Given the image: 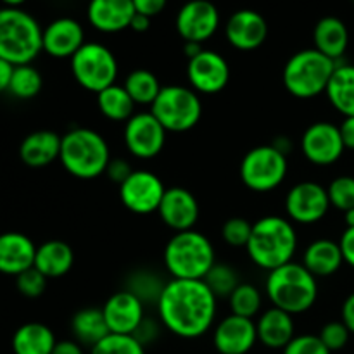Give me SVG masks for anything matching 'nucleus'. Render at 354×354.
I'll return each mask as SVG.
<instances>
[{
  "mask_svg": "<svg viewBox=\"0 0 354 354\" xmlns=\"http://www.w3.org/2000/svg\"><path fill=\"white\" fill-rule=\"evenodd\" d=\"M156 308L166 330L176 337L197 339L213 328L218 297L204 280L171 279L166 282Z\"/></svg>",
  "mask_w": 354,
  "mask_h": 354,
  "instance_id": "nucleus-1",
  "label": "nucleus"
},
{
  "mask_svg": "<svg viewBox=\"0 0 354 354\" xmlns=\"http://www.w3.org/2000/svg\"><path fill=\"white\" fill-rule=\"evenodd\" d=\"M248 256L258 268L265 272L280 268L294 259L297 251V234L289 218L270 216L259 218L252 223Z\"/></svg>",
  "mask_w": 354,
  "mask_h": 354,
  "instance_id": "nucleus-2",
  "label": "nucleus"
},
{
  "mask_svg": "<svg viewBox=\"0 0 354 354\" xmlns=\"http://www.w3.org/2000/svg\"><path fill=\"white\" fill-rule=\"evenodd\" d=\"M111 159L109 144L99 131L80 127L62 135L59 162L75 178L93 180L106 175Z\"/></svg>",
  "mask_w": 354,
  "mask_h": 354,
  "instance_id": "nucleus-3",
  "label": "nucleus"
},
{
  "mask_svg": "<svg viewBox=\"0 0 354 354\" xmlns=\"http://www.w3.org/2000/svg\"><path fill=\"white\" fill-rule=\"evenodd\" d=\"M265 292L272 306L289 315H303L318 299V279L311 275L303 263L290 261L268 272Z\"/></svg>",
  "mask_w": 354,
  "mask_h": 354,
  "instance_id": "nucleus-4",
  "label": "nucleus"
},
{
  "mask_svg": "<svg viewBox=\"0 0 354 354\" xmlns=\"http://www.w3.org/2000/svg\"><path fill=\"white\" fill-rule=\"evenodd\" d=\"M44 28L19 7L0 9V59L12 66L31 64L44 52Z\"/></svg>",
  "mask_w": 354,
  "mask_h": 354,
  "instance_id": "nucleus-5",
  "label": "nucleus"
},
{
  "mask_svg": "<svg viewBox=\"0 0 354 354\" xmlns=\"http://www.w3.org/2000/svg\"><path fill=\"white\" fill-rule=\"evenodd\" d=\"M162 256L166 272L175 280H204L216 263L213 244L197 230L176 232Z\"/></svg>",
  "mask_w": 354,
  "mask_h": 354,
  "instance_id": "nucleus-6",
  "label": "nucleus"
},
{
  "mask_svg": "<svg viewBox=\"0 0 354 354\" xmlns=\"http://www.w3.org/2000/svg\"><path fill=\"white\" fill-rule=\"evenodd\" d=\"M339 62L318 52L304 48L290 55L282 71V83L287 92L296 99H315L327 92L328 82Z\"/></svg>",
  "mask_w": 354,
  "mask_h": 354,
  "instance_id": "nucleus-7",
  "label": "nucleus"
},
{
  "mask_svg": "<svg viewBox=\"0 0 354 354\" xmlns=\"http://www.w3.org/2000/svg\"><path fill=\"white\" fill-rule=\"evenodd\" d=\"M151 113L168 133H185L203 118V100L190 86L166 85L152 102Z\"/></svg>",
  "mask_w": 354,
  "mask_h": 354,
  "instance_id": "nucleus-8",
  "label": "nucleus"
},
{
  "mask_svg": "<svg viewBox=\"0 0 354 354\" xmlns=\"http://www.w3.org/2000/svg\"><path fill=\"white\" fill-rule=\"evenodd\" d=\"M75 82L86 92L99 93L116 85L118 59L109 47L99 41H85L82 48L69 59Z\"/></svg>",
  "mask_w": 354,
  "mask_h": 354,
  "instance_id": "nucleus-9",
  "label": "nucleus"
},
{
  "mask_svg": "<svg viewBox=\"0 0 354 354\" xmlns=\"http://www.w3.org/2000/svg\"><path fill=\"white\" fill-rule=\"evenodd\" d=\"M289 171L287 156L275 145H258L242 158L239 175L252 192H272L279 189Z\"/></svg>",
  "mask_w": 354,
  "mask_h": 354,
  "instance_id": "nucleus-10",
  "label": "nucleus"
},
{
  "mask_svg": "<svg viewBox=\"0 0 354 354\" xmlns=\"http://www.w3.org/2000/svg\"><path fill=\"white\" fill-rule=\"evenodd\" d=\"M168 131L161 127L151 111L135 113L130 120L124 123L123 140L127 151L133 158L147 161L161 154L165 149Z\"/></svg>",
  "mask_w": 354,
  "mask_h": 354,
  "instance_id": "nucleus-11",
  "label": "nucleus"
},
{
  "mask_svg": "<svg viewBox=\"0 0 354 354\" xmlns=\"http://www.w3.org/2000/svg\"><path fill=\"white\" fill-rule=\"evenodd\" d=\"M165 192L166 187L162 180L147 169H135L120 185V199L123 206L140 216L158 213Z\"/></svg>",
  "mask_w": 354,
  "mask_h": 354,
  "instance_id": "nucleus-12",
  "label": "nucleus"
},
{
  "mask_svg": "<svg viewBox=\"0 0 354 354\" xmlns=\"http://www.w3.org/2000/svg\"><path fill=\"white\" fill-rule=\"evenodd\" d=\"M330 199L324 185L317 182H299L286 196V213L292 223L315 225L327 216Z\"/></svg>",
  "mask_w": 354,
  "mask_h": 354,
  "instance_id": "nucleus-13",
  "label": "nucleus"
},
{
  "mask_svg": "<svg viewBox=\"0 0 354 354\" xmlns=\"http://www.w3.org/2000/svg\"><path fill=\"white\" fill-rule=\"evenodd\" d=\"M187 80L190 88L203 95H214L230 82V66L220 52L204 48L187 62Z\"/></svg>",
  "mask_w": 354,
  "mask_h": 354,
  "instance_id": "nucleus-14",
  "label": "nucleus"
},
{
  "mask_svg": "<svg viewBox=\"0 0 354 354\" xmlns=\"http://www.w3.org/2000/svg\"><path fill=\"white\" fill-rule=\"evenodd\" d=\"M301 151L315 166H330L337 162L346 151L337 124L330 121L310 124L301 137Z\"/></svg>",
  "mask_w": 354,
  "mask_h": 354,
  "instance_id": "nucleus-15",
  "label": "nucleus"
},
{
  "mask_svg": "<svg viewBox=\"0 0 354 354\" xmlns=\"http://www.w3.org/2000/svg\"><path fill=\"white\" fill-rule=\"evenodd\" d=\"M175 26L183 41L204 44L220 28V10L209 0H189L180 7Z\"/></svg>",
  "mask_w": 354,
  "mask_h": 354,
  "instance_id": "nucleus-16",
  "label": "nucleus"
},
{
  "mask_svg": "<svg viewBox=\"0 0 354 354\" xmlns=\"http://www.w3.org/2000/svg\"><path fill=\"white\" fill-rule=\"evenodd\" d=\"M102 313L111 334L135 335L145 320V304L133 292L123 289L107 297Z\"/></svg>",
  "mask_w": 354,
  "mask_h": 354,
  "instance_id": "nucleus-17",
  "label": "nucleus"
},
{
  "mask_svg": "<svg viewBox=\"0 0 354 354\" xmlns=\"http://www.w3.org/2000/svg\"><path fill=\"white\" fill-rule=\"evenodd\" d=\"M258 342L256 322L228 315L213 328V346L220 354H248Z\"/></svg>",
  "mask_w": 354,
  "mask_h": 354,
  "instance_id": "nucleus-18",
  "label": "nucleus"
},
{
  "mask_svg": "<svg viewBox=\"0 0 354 354\" xmlns=\"http://www.w3.org/2000/svg\"><path fill=\"white\" fill-rule=\"evenodd\" d=\"M268 37V23L252 9L235 10L225 24V38L234 48L251 52L261 47Z\"/></svg>",
  "mask_w": 354,
  "mask_h": 354,
  "instance_id": "nucleus-19",
  "label": "nucleus"
},
{
  "mask_svg": "<svg viewBox=\"0 0 354 354\" xmlns=\"http://www.w3.org/2000/svg\"><path fill=\"white\" fill-rule=\"evenodd\" d=\"M85 30L73 17H57L44 28V52L54 59H71L85 45Z\"/></svg>",
  "mask_w": 354,
  "mask_h": 354,
  "instance_id": "nucleus-20",
  "label": "nucleus"
},
{
  "mask_svg": "<svg viewBox=\"0 0 354 354\" xmlns=\"http://www.w3.org/2000/svg\"><path fill=\"white\" fill-rule=\"evenodd\" d=\"M199 203L190 190L183 187L166 189L158 214L162 223L173 232L194 230L199 220Z\"/></svg>",
  "mask_w": 354,
  "mask_h": 354,
  "instance_id": "nucleus-21",
  "label": "nucleus"
},
{
  "mask_svg": "<svg viewBox=\"0 0 354 354\" xmlns=\"http://www.w3.org/2000/svg\"><path fill=\"white\" fill-rule=\"evenodd\" d=\"M133 16V0H90L86 6V19L90 26L102 33L130 30Z\"/></svg>",
  "mask_w": 354,
  "mask_h": 354,
  "instance_id": "nucleus-22",
  "label": "nucleus"
},
{
  "mask_svg": "<svg viewBox=\"0 0 354 354\" xmlns=\"http://www.w3.org/2000/svg\"><path fill=\"white\" fill-rule=\"evenodd\" d=\"M37 245L28 235L19 232L0 234V273L17 277L33 268Z\"/></svg>",
  "mask_w": 354,
  "mask_h": 354,
  "instance_id": "nucleus-23",
  "label": "nucleus"
},
{
  "mask_svg": "<svg viewBox=\"0 0 354 354\" xmlns=\"http://www.w3.org/2000/svg\"><path fill=\"white\" fill-rule=\"evenodd\" d=\"M258 341L268 349H283L296 337L294 317L287 311L272 306L263 311L256 320Z\"/></svg>",
  "mask_w": 354,
  "mask_h": 354,
  "instance_id": "nucleus-24",
  "label": "nucleus"
},
{
  "mask_svg": "<svg viewBox=\"0 0 354 354\" xmlns=\"http://www.w3.org/2000/svg\"><path fill=\"white\" fill-rule=\"evenodd\" d=\"M62 135L52 130H37L26 135L19 145V158L28 168H47L61 156Z\"/></svg>",
  "mask_w": 354,
  "mask_h": 354,
  "instance_id": "nucleus-25",
  "label": "nucleus"
},
{
  "mask_svg": "<svg viewBox=\"0 0 354 354\" xmlns=\"http://www.w3.org/2000/svg\"><path fill=\"white\" fill-rule=\"evenodd\" d=\"M303 266L317 279H327L335 275L344 265L339 242L330 239H318L306 248L303 254Z\"/></svg>",
  "mask_w": 354,
  "mask_h": 354,
  "instance_id": "nucleus-26",
  "label": "nucleus"
},
{
  "mask_svg": "<svg viewBox=\"0 0 354 354\" xmlns=\"http://www.w3.org/2000/svg\"><path fill=\"white\" fill-rule=\"evenodd\" d=\"M73 265H75V252L68 242L47 241L37 245L33 266L48 280L68 275Z\"/></svg>",
  "mask_w": 354,
  "mask_h": 354,
  "instance_id": "nucleus-27",
  "label": "nucleus"
},
{
  "mask_svg": "<svg viewBox=\"0 0 354 354\" xmlns=\"http://www.w3.org/2000/svg\"><path fill=\"white\" fill-rule=\"evenodd\" d=\"M313 44L318 52L339 62L349 45V31L344 21L335 16H325L313 30Z\"/></svg>",
  "mask_w": 354,
  "mask_h": 354,
  "instance_id": "nucleus-28",
  "label": "nucleus"
},
{
  "mask_svg": "<svg viewBox=\"0 0 354 354\" xmlns=\"http://www.w3.org/2000/svg\"><path fill=\"white\" fill-rule=\"evenodd\" d=\"M55 344L57 339L54 332L38 322L21 325L12 335L14 354H52Z\"/></svg>",
  "mask_w": 354,
  "mask_h": 354,
  "instance_id": "nucleus-29",
  "label": "nucleus"
},
{
  "mask_svg": "<svg viewBox=\"0 0 354 354\" xmlns=\"http://www.w3.org/2000/svg\"><path fill=\"white\" fill-rule=\"evenodd\" d=\"M71 330L75 341H78L83 348L86 346L90 349L111 334L102 308H83L76 311L71 320Z\"/></svg>",
  "mask_w": 354,
  "mask_h": 354,
  "instance_id": "nucleus-30",
  "label": "nucleus"
},
{
  "mask_svg": "<svg viewBox=\"0 0 354 354\" xmlns=\"http://www.w3.org/2000/svg\"><path fill=\"white\" fill-rule=\"evenodd\" d=\"M325 95L339 114L354 116V64H337Z\"/></svg>",
  "mask_w": 354,
  "mask_h": 354,
  "instance_id": "nucleus-31",
  "label": "nucleus"
},
{
  "mask_svg": "<svg viewBox=\"0 0 354 354\" xmlns=\"http://www.w3.org/2000/svg\"><path fill=\"white\" fill-rule=\"evenodd\" d=\"M97 107L106 120L116 123H127L135 114L137 104L131 100L123 85H111L109 88L97 93Z\"/></svg>",
  "mask_w": 354,
  "mask_h": 354,
  "instance_id": "nucleus-32",
  "label": "nucleus"
},
{
  "mask_svg": "<svg viewBox=\"0 0 354 354\" xmlns=\"http://www.w3.org/2000/svg\"><path fill=\"white\" fill-rule=\"evenodd\" d=\"M123 86L137 106H152V102H154L156 97L159 95L162 88L158 76L149 71V69L142 68L128 73Z\"/></svg>",
  "mask_w": 354,
  "mask_h": 354,
  "instance_id": "nucleus-33",
  "label": "nucleus"
},
{
  "mask_svg": "<svg viewBox=\"0 0 354 354\" xmlns=\"http://www.w3.org/2000/svg\"><path fill=\"white\" fill-rule=\"evenodd\" d=\"M227 301L232 315L251 318V320H254L256 317L261 315L263 294L261 290L256 286H252V283H239L237 289L230 294V297H228Z\"/></svg>",
  "mask_w": 354,
  "mask_h": 354,
  "instance_id": "nucleus-34",
  "label": "nucleus"
},
{
  "mask_svg": "<svg viewBox=\"0 0 354 354\" xmlns=\"http://www.w3.org/2000/svg\"><path fill=\"white\" fill-rule=\"evenodd\" d=\"M41 86H44V78L35 66H14L7 92L19 100H30L41 92Z\"/></svg>",
  "mask_w": 354,
  "mask_h": 354,
  "instance_id": "nucleus-35",
  "label": "nucleus"
},
{
  "mask_svg": "<svg viewBox=\"0 0 354 354\" xmlns=\"http://www.w3.org/2000/svg\"><path fill=\"white\" fill-rule=\"evenodd\" d=\"M204 282L211 289V292L218 297V299H228L230 294L237 289L241 283L239 273L234 266L227 265V263H214L213 268L206 275Z\"/></svg>",
  "mask_w": 354,
  "mask_h": 354,
  "instance_id": "nucleus-36",
  "label": "nucleus"
},
{
  "mask_svg": "<svg viewBox=\"0 0 354 354\" xmlns=\"http://www.w3.org/2000/svg\"><path fill=\"white\" fill-rule=\"evenodd\" d=\"M165 286L166 283H162L161 279L158 275H154V273L137 272L130 277V282H128L127 289L130 292H133L144 304H147L151 299L156 304L159 296H161L162 289H165Z\"/></svg>",
  "mask_w": 354,
  "mask_h": 354,
  "instance_id": "nucleus-37",
  "label": "nucleus"
},
{
  "mask_svg": "<svg viewBox=\"0 0 354 354\" xmlns=\"http://www.w3.org/2000/svg\"><path fill=\"white\" fill-rule=\"evenodd\" d=\"M90 354H145V346L135 335L109 334L90 349Z\"/></svg>",
  "mask_w": 354,
  "mask_h": 354,
  "instance_id": "nucleus-38",
  "label": "nucleus"
},
{
  "mask_svg": "<svg viewBox=\"0 0 354 354\" xmlns=\"http://www.w3.org/2000/svg\"><path fill=\"white\" fill-rule=\"evenodd\" d=\"M328 199H330V206L335 209L346 211L353 209L354 207V176L342 175L337 176L330 182L327 187Z\"/></svg>",
  "mask_w": 354,
  "mask_h": 354,
  "instance_id": "nucleus-39",
  "label": "nucleus"
},
{
  "mask_svg": "<svg viewBox=\"0 0 354 354\" xmlns=\"http://www.w3.org/2000/svg\"><path fill=\"white\" fill-rule=\"evenodd\" d=\"M252 234V223H249L245 218L234 216L227 220L221 227V237H223L225 244L230 248H245L251 239Z\"/></svg>",
  "mask_w": 354,
  "mask_h": 354,
  "instance_id": "nucleus-40",
  "label": "nucleus"
},
{
  "mask_svg": "<svg viewBox=\"0 0 354 354\" xmlns=\"http://www.w3.org/2000/svg\"><path fill=\"white\" fill-rule=\"evenodd\" d=\"M47 277L41 275L33 266V268L26 270V272L19 273L16 277V289L24 297L35 299V297H40L45 292V289H47Z\"/></svg>",
  "mask_w": 354,
  "mask_h": 354,
  "instance_id": "nucleus-41",
  "label": "nucleus"
},
{
  "mask_svg": "<svg viewBox=\"0 0 354 354\" xmlns=\"http://www.w3.org/2000/svg\"><path fill=\"white\" fill-rule=\"evenodd\" d=\"M318 337L327 346L328 351L334 353L346 348V344L349 342V337H351V332L348 330V327L342 322H328V324L324 325Z\"/></svg>",
  "mask_w": 354,
  "mask_h": 354,
  "instance_id": "nucleus-42",
  "label": "nucleus"
},
{
  "mask_svg": "<svg viewBox=\"0 0 354 354\" xmlns=\"http://www.w3.org/2000/svg\"><path fill=\"white\" fill-rule=\"evenodd\" d=\"M283 354H332L327 346L322 342L318 335L304 334L296 335L286 348L282 349Z\"/></svg>",
  "mask_w": 354,
  "mask_h": 354,
  "instance_id": "nucleus-43",
  "label": "nucleus"
},
{
  "mask_svg": "<svg viewBox=\"0 0 354 354\" xmlns=\"http://www.w3.org/2000/svg\"><path fill=\"white\" fill-rule=\"evenodd\" d=\"M133 171H135V169L131 168L130 162H128L127 159L116 158V159H111V162L107 165L106 175L109 176L111 182L121 185V183H123L124 180H127L128 176H130Z\"/></svg>",
  "mask_w": 354,
  "mask_h": 354,
  "instance_id": "nucleus-44",
  "label": "nucleus"
},
{
  "mask_svg": "<svg viewBox=\"0 0 354 354\" xmlns=\"http://www.w3.org/2000/svg\"><path fill=\"white\" fill-rule=\"evenodd\" d=\"M166 3H168V0H133L135 12L144 14V16L151 17V19L165 10Z\"/></svg>",
  "mask_w": 354,
  "mask_h": 354,
  "instance_id": "nucleus-45",
  "label": "nucleus"
},
{
  "mask_svg": "<svg viewBox=\"0 0 354 354\" xmlns=\"http://www.w3.org/2000/svg\"><path fill=\"white\" fill-rule=\"evenodd\" d=\"M339 245H341L344 263L354 268V228H346L344 234L341 235Z\"/></svg>",
  "mask_w": 354,
  "mask_h": 354,
  "instance_id": "nucleus-46",
  "label": "nucleus"
},
{
  "mask_svg": "<svg viewBox=\"0 0 354 354\" xmlns=\"http://www.w3.org/2000/svg\"><path fill=\"white\" fill-rule=\"evenodd\" d=\"M341 322L348 327V330L354 334V292L344 299L341 308Z\"/></svg>",
  "mask_w": 354,
  "mask_h": 354,
  "instance_id": "nucleus-47",
  "label": "nucleus"
},
{
  "mask_svg": "<svg viewBox=\"0 0 354 354\" xmlns=\"http://www.w3.org/2000/svg\"><path fill=\"white\" fill-rule=\"evenodd\" d=\"M339 131H341L344 147L349 149V151H354V116L344 118L342 123L339 124Z\"/></svg>",
  "mask_w": 354,
  "mask_h": 354,
  "instance_id": "nucleus-48",
  "label": "nucleus"
},
{
  "mask_svg": "<svg viewBox=\"0 0 354 354\" xmlns=\"http://www.w3.org/2000/svg\"><path fill=\"white\" fill-rule=\"evenodd\" d=\"M52 354H85L78 341H57Z\"/></svg>",
  "mask_w": 354,
  "mask_h": 354,
  "instance_id": "nucleus-49",
  "label": "nucleus"
},
{
  "mask_svg": "<svg viewBox=\"0 0 354 354\" xmlns=\"http://www.w3.org/2000/svg\"><path fill=\"white\" fill-rule=\"evenodd\" d=\"M14 66L9 64L7 61L0 59V93L7 92L9 90V83H10V76H12Z\"/></svg>",
  "mask_w": 354,
  "mask_h": 354,
  "instance_id": "nucleus-50",
  "label": "nucleus"
},
{
  "mask_svg": "<svg viewBox=\"0 0 354 354\" xmlns=\"http://www.w3.org/2000/svg\"><path fill=\"white\" fill-rule=\"evenodd\" d=\"M149 28H151V17L135 12L133 19H131L130 23V30L135 31V33H145Z\"/></svg>",
  "mask_w": 354,
  "mask_h": 354,
  "instance_id": "nucleus-51",
  "label": "nucleus"
},
{
  "mask_svg": "<svg viewBox=\"0 0 354 354\" xmlns=\"http://www.w3.org/2000/svg\"><path fill=\"white\" fill-rule=\"evenodd\" d=\"M203 50V44H196V41H185V45H183V54H185L187 59L196 57V55H199Z\"/></svg>",
  "mask_w": 354,
  "mask_h": 354,
  "instance_id": "nucleus-52",
  "label": "nucleus"
},
{
  "mask_svg": "<svg viewBox=\"0 0 354 354\" xmlns=\"http://www.w3.org/2000/svg\"><path fill=\"white\" fill-rule=\"evenodd\" d=\"M344 221H346V227L354 228V207H353V209L346 211V213H344Z\"/></svg>",
  "mask_w": 354,
  "mask_h": 354,
  "instance_id": "nucleus-53",
  "label": "nucleus"
},
{
  "mask_svg": "<svg viewBox=\"0 0 354 354\" xmlns=\"http://www.w3.org/2000/svg\"><path fill=\"white\" fill-rule=\"evenodd\" d=\"M2 2L6 3V7H19V6H23L26 0H2Z\"/></svg>",
  "mask_w": 354,
  "mask_h": 354,
  "instance_id": "nucleus-54",
  "label": "nucleus"
}]
</instances>
